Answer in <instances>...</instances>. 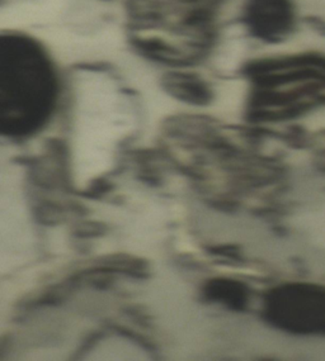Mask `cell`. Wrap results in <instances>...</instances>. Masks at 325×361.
<instances>
[{
	"label": "cell",
	"instance_id": "1",
	"mask_svg": "<svg viewBox=\"0 0 325 361\" xmlns=\"http://www.w3.org/2000/svg\"><path fill=\"white\" fill-rule=\"evenodd\" d=\"M310 25L315 28V31L325 36V19L314 17V18H310Z\"/></svg>",
	"mask_w": 325,
	"mask_h": 361
}]
</instances>
